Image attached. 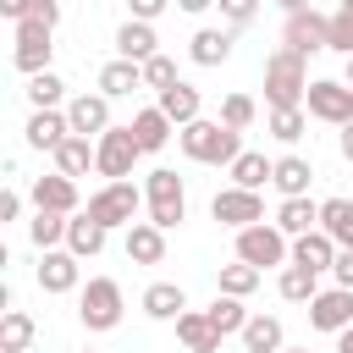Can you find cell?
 Segmentation results:
<instances>
[{"label": "cell", "instance_id": "2e32d148", "mask_svg": "<svg viewBox=\"0 0 353 353\" xmlns=\"http://www.w3.org/2000/svg\"><path fill=\"white\" fill-rule=\"evenodd\" d=\"M66 121H72V132H83V138H99L105 127H116L110 121V94H72L66 99Z\"/></svg>", "mask_w": 353, "mask_h": 353}, {"label": "cell", "instance_id": "74e56055", "mask_svg": "<svg viewBox=\"0 0 353 353\" xmlns=\"http://www.w3.org/2000/svg\"><path fill=\"white\" fill-rule=\"evenodd\" d=\"M204 314L215 320V331H221V336H237V331L248 325V309H243V298H232V292H215V303H210Z\"/></svg>", "mask_w": 353, "mask_h": 353}, {"label": "cell", "instance_id": "c3c4849f", "mask_svg": "<svg viewBox=\"0 0 353 353\" xmlns=\"http://www.w3.org/2000/svg\"><path fill=\"white\" fill-rule=\"evenodd\" d=\"M28 11H33V0H0V17H6V22H22Z\"/></svg>", "mask_w": 353, "mask_h": 353}, {"label": "cell", "instance_id": "4dcf8cb0", "mask_svg": "<svg viewBox=\"0 0 353 353\" xmlns=\"http://www.w3.org/2000/svg\"><path fill=\"white\" fill-rule=\"evenodd\" d=\"M33 336H39V325H33V314L11 303V309L0 314V353H28V347H33Z\"/></svg>", "mask_w": 353, "mask_h": 353}, {"label": "cell", "instance_id": "60d3db41", "mask_svg": "<svg viewBox=\"0 0 353 353\" xmlns=\"http://www.w3.org/2000/svg\"><path fill=\"white\" fill-rule=\"evenodd\" d=\"M331 50L353 55V0H336V11H331Z\"/></svg>", "mask_w": 353, "mask_h": 353}, {"label": "cell", "instance_id": "9f6ffc18", "mask_svg": "<svg viewBox=\"0 0 353 353\" xmlns=\"http://www.w3.org/2000/svg\"><path fill=\"white\" fill-rule=\"evenodd\" d=\"M83 353H94V347H83Z\"/></svg>", "mask_w": 353, "mask_h": 353}, {"label": "cell", "instance_id": "7c38bea8", "mask_svg": "<svg viewBox=\"0 0 353 353\" xmlns=\"http://www.w3.org/2000/svg\"><path fill=\"white\" fill-rule=\"evenodd\" d=\"M33 276H39V292L61 298V292H77V287H83V259H77L72 248H44Z\"/></svg>", "mask_w": 353, "mask_h": 353}, {"label": "cell", "instance_id": "d6986e66", "mask_svg": "<svg viewBox=\"0 0 353 353\" xmlns=\"http://www.w3.org/2000/svg\"><path fill=\"white\" fill-rule=\"evenodd\" d=\"M121 248H127V259H132V265H160V259H165V226H154V221L143 215V221H132V226H127Z\"/></svg>", "mask_w": 353, "mask_h": 353}, {"label": "cell", "instance_id": "4fadbf2b", "mask_svg": "<svg viewBox=\"0 0 353 353\" xmlns=\"http://www.w3.org/2000/svg\"><path fill=\"white\" fill-rule=\"evenodd\" d=\"M28 204H33V210H61V215H77V210H83L77 176H66V171L33 176V188H28Z\"/></svg>", "mask_w": 353, "mask_h": 353}, {"label": "cell", "instance_id": "7a4b0ae2", "mask_svg": "<svg viewBox=\"0 0 353 353\" xmlns=\"http://www.w3.org/2000/svg\"><path fill=\"white\" fill-rule=\"evenodd\" d=\"M309 55H298V50H270L265 55V105L270 110H287V105H303V94H309V66H303Z\"/></svg>", "mask_w": 353, "mask_h": 353}, {"label": "cell", "instance_id": "8992f818", "mask_svg": "<svg viewBox=\"0 0 353 353\" xmlns=\"http://www.w3.org/2000/svg\"><path fill=\"white\" fill-rule=\"evenodd\" d=\"M94 154H99V176L105 182H121V176H132V165L143 160V143H138V132H132V121L127 127H105L99 138H94Z\"/></svg>", "mask_w": 353, "mask_h": 353}, {"label": "cell", "instance_id": "7bdbcfd3", "mask_svg": "<svg viewBox=\"0 0 353 353\" xmlns=\"http://www.w3.org/2000/svg\"><path fill=\"white\" fill-rule=\"evenodd\" d=\"M215 6H221L226 28H248V22L259 17V0H215Z\"/></svg>", "mask_w": 353, "mask_h": 353}, {"label": "cell", "instance_id": "7dc6e473", "mask_svg": "<svg viewBox=\"0 0 353 353\" xmlns=\"http://www.w3.org/2000/svg\"><path fill=\"white\" fill-rule=\"evenodd\" d=\"M0 221H22V193H17V188L0 193Z\"/></svg>", "mask_w": 353, "mask_h": 353}, {"label": "cell", "instance_id": "30bf717a", "mask_svg": "<svg viewBox=\"0 0 353 353\" xmlns=\"http://www.w3.org/2000/svg\"><path fill=\"white\" fill-rule=\"evenodd\" d=\"M281 44L287 50H298V55H320V50H331V17L325 11H292L287 22H281Z\"/></svg>", "mask_w": 353, "mask_h": 353}, {"label": "cell", "instance_id": "4316f807", "mask_svg": "<svg viewBox=\"0 0 353 353\" xmlns=\"http://www.w3.org/2000/svg\"><path fill=\"white\" fill-rule=\"evenodd\" d=\"M232 55V28H199L188 39V61L193 66H221Z\"/></svg>", "mask_w": 353, "mask_h": 353}, {"label": "cell", "instance_id": "83f0119b", "mask_svg": "<svg viewBox=\"0 0 353 353\" xmlns=\"http://www.w3.org/2000/svg\"><path fill=\"white\" fill-rule=\"evenodd\" d=\"M309 182H314V165H309L303 154H281V160H276V171H270V188H276L281 199L309 193Z\"/></svg>", "mask_w": 353, "mask_h": 353}, {"label": "cell", "instance_id": "e575fe53", "mask_svg": "<svg viewBox=\"0 0 353 353\" xmlns=\"http://www.w3.org/2000/svg\"><path fill=\"white\" fill-rule=\"evenodd\" d=\"M259 265H248V259H232V265H221L215 270V292H232V298H248L254 287H259Z\"/></svg>", "mask_w": 353, "mask_h": 353}, {"label": "cell", "instance_id": "b9f144b4", "mask_svg": "<svg viewBox=\"0 0 353 353\" xmlns=\"http://www.w3.org/2000/svg\"><path fill=\"white\" fill-rule=\"evenodd\" d=\"M171 83H176V61H171V55H149V61H143V88L160 94V88H171Z\"/></svg>", "mask_w": 353, "mask_h": 353}, {"label": "cell", "instance_id": "603a6c76", "mask_svg": "<svg viewBox=\"0 0 353 353\" xmlns=\"http://www.w3.org/2000/svg\"><path fill=\"white\" fill-rule=\"evenodd\" d=\"M132 132H138V143H143V154H160L165 143H171V132H176V121L160 110V105H143V110H132Z\"/></svg>", "mask_w": 353, "mask_h": 353}, {"label": "cell", "instance_id": "11a10c76", "mask_svg": "<svg viewBox=\"0 0 353 353\" xmlns=\"http://www.w3.org/2000/svg\"><path fill=\"white\" fill-rule=\"evenodd\" d=\"M281 353H309V347H281Z\"/></svg>", "mask_w": 353, "mask_h": 353}, {"label": "cell", "instance_id": "db71d44e", "mask_svg": "<svg viewBox=\"0 0 353 353\" xmlns=\"http://www.w3.org/2000/svg\"><path fill=\"white\" fill-rule=\"evenodd\" d=\"M342 83H347V88H353V55H347V72H342Z\"/></svg>", "mask_w": 353, "mask_h": 353}, {"label": "cell", "instance_id": "f546056e", "mask_svg": "<svg viewBox=\"0 0 353 353\" xmlns=\"http://www.w3.org/2000/svg\"><path fill=\"white\" fill-rule=\"evenodd\" d=\"M276 226H281L287 237H303V232H314V226H320V204H314L309 193H298V199H281V210H276Z\"/></svg>", "mask_w": 353, "mask_h": 353}, {"label": "cell", "instance_id": "f6af8a7d", "mask_svg": "<svg viewBox=\"0 0 353 353\" xmlns=\"http://www.w3.org/2000/svg\"><path fill=\"white\" fill-rule=\"evenodd\" d=\"M165 6H176V0H127V11H132L138 22H154V17L165 11Z\"/></svg>", "mask_w": 353, "mask_h": 353}, {"label": "cell", "instance_id": "52a82bcc", "mask_svg": "<svg viewBox=\"0 0 353 353\" xmlns=\"http://www.w3.org/2000/svg\"><path fill=\"white\" fill-rule=\"evenodd\" d=\"M237 259H248V265H259V270H276V265L292 259V237H287L276 221H254V226L237 232Z\"/></svg>", "mask_w": 353, "mask_h": 353}, {"label": "cell", "instance_id": "816d5d0a", "mask_svg": "<svg viewBox=\"0 0 353 353\" xmlns=\"http://www.w3.org/2000/svg\"><path fill=\"white\" fill-rule=\"evenodd\" d=\"M336 353H353V325H342V331H336Z\"/></svg>", "mask_w": 353, "mask_h": 353}, {"label": "cell", "instance_id": "d4e9b609", "mask_svg": "<svg viewBox=\"0 0 353 353\" xmlns=\"http://www.w3.org/2000/svg\"><path fill=\"white\" fill-rule=\"evenodd\" d=\"M138 303H143L149 320H176V314L188 309V292H182V281H149Z\"/></svg>", "mask_w": 353, "mask_h": 353}, {"label": "cell", "instance_id": "3957f363", "mask_svg": "<svg viewBox=\"0 0 353 353\" xmlns=\"http://www.w3.org/2000/svg\"><path fill=\"white\" fill-rule=\"evenodd\" d=\"M121 314H127V292H121L116 276H88V281L77 287V320H83L88 331H116Z\"/></svg>", "mask_w": 353, "mask_h": 353}, {"label": "cell", "instance_id": "d6a6232c", "mask_svg": "<svg viewBox=\"0 0 353 353\" xmlns=\"http://www.w3.org/2000/svg\"><path fill=\"white\" fill-rule=\"evenodd\" d=\"M276 292H281V303H309V298L320 292V270H309V265H281Z\"/></svg>", "mask_w": 353, "mask_h": 353}, {"label": "cell", "instance_id": "1f68e13d", "mask_svg": "<svg viewBox=\"0 0 353 353\" xmlns=\"http://www.w3.org/2000/svg\"><path fill=\"white\" fill-rule=\"evenodd\" d=\"M66 226H72V215H61V210H33L28 237H33L39 254H44V248H66Z\"/></svg>", "mask_w": 353, "mask_h": 353}, {"label": "cell", "instance_id": "5bb4252c", "mask_svg": "<svg viewBox=\"0 0 353 353\" xmlns=\"http://www.w3.org/2000/svg\"><path fill=\"white\" fill-rule=\"evenodd\" d=\"M309 325L314 331H342V325H353V287H320L314 298H309Z\"/></svg>", "mask_w": 353, "mask_h": 353}, {"label": "cell", "instance_id": "ee69618b", "mask_svg": "<svg viewBox=\"0 0 353 353\" xmlns=\"http://www.w3.org/2000/svg\"><path fill=\"white\" fill-rule=\"evenodd\" d=\"M33 22H44V28H61V0H33V11H28Z\"/></svg>", "mask_w": 353, "mask_h": 353}, {"label": "cell", "instance_id": "44dd1931", "mask_svg": "<svg viewBox=\"0 0 353 353\" xmlns=\"http://www.w3.org/2000/svg\"><path fill=\"white\" fill-rule=\"evenodd\" d=\"M116 55H127V61H149V55H160V33H154V22L127 17V22L116 28Z\"/></svg>", "mask_w": 353, "mask_h": 353}, {"label": "cell", "instance_id": "ab89813d", "mask_svg": "<svg viewBox=\"0 0 353 353\" xmlns=\"http://www.w3.org/2000/svg\"><path fill=\"white\" fill-rule=\"evenodd\" d=\"M221 121L237 127V132H248V127L259 121V105H254L248 94H226V99H221Z\"/></svg>", "mask_w": 353, "mask_h": 353}, {"label": "cell", "instance_id": "6da1fadb", "mask_svg": "<svg viewBox=\"0 0 353 353\" xmlns=\"http://www.w3.org/2000/svg\"><path fill=\"white\" fill-rule=\"evenodd\" d=\"M176 143H182V154H188L193 165H232V160L243 154V132L226 127L221 116H215V121L199 116V121L176 127Z\"/></svg>", "mask_w": 353, "mask_h": 353}, {"label": "cell", "instance_id": "ffe728a7", "mask_svg": "<svg viewBox=\"0 0 353 353\" xmlns=\"http://www.w3.org/2000/svg\"><path fill=\"white\" fill-rule=\"evenodd\" d=\"M105 243H110V226H99L88 210H77V215H72V226H66V248H72L77 259H99V254H105Z\"/></svg>", "mask_w": 353, "mask_h": 353}, {"label": "cell", "instance_id": "bcb514c9", "mask_svg": "<svg viewBox=\"0 0 353 353\" xmlns=\"http://www.w3.org/2000/svg\"><path fill=\"white\" fill-rule=\"evenodd\" d=\"M331 281H336V287H353V248H342V254H336V265H331Z\"/></svg>", "mask_w": 353, "mask_h": 353}, {"label": "cell", "instance_id": "5b68a950", "mask_svg": "<svg viewBox=\"0 0 353 353\" xmlns=\"http://www.w3.org/2000/svg\"><path fill=\"white\" fill-rule=\"evenodd\" d=\"M143 199H149V221L154 226H182L188 221V188H182V176L176 171H165V165H154L149 176H143Z\"/></svg>", "mask_w": 353, "mask_h": 353}, {"label": "cell", "instance_id": "7402d4cb", "mask_svg": "<svg viewBox=\"0 0 353 353\" xmlns=\"http://www.w3.org/2000/svg\"><path fill=\"white\" fill-rule=\"evenodd\" d=\"M154 105H160L176 127H188V121H199V116H204V94H199L193 83H182V77H176L171 88H160V99H154Z\"/></svg>", "mask_w": 353, "mask_h": 353}, {"label": "cell", "instance_id": "ba28073f", "mask_svg": "<svg viewBox=\"0 0 353 353\" xmlns=\"http://www.w3.org/2000/svg\"><path fill=\"white\" fill-rule=\"evenodd\" d=\"M11 28H17V44H11L17 72H22V77L50 72V55H55V28H44V22H33V17H22V22H11Z\"/></svg>", "mask_w": 353, "mask_h": 353}, {"label": "cell", "instance_id": "277c9868", "mask_svg": "<svg viewBox=\"0 0 353 353\" xmlns=\"http://www.w3.org/2000/svg\"><path fill=\"white\" fill-rule=\"evenodd\" d=\"M83 210H88L99 226H110V232L121 226V232H127V226L138 221V210H149V199H143V188H138L132 176H121V182H105V188H94Z\"/></svg>", "mask_w": 353, "mask_h": 353}, {"label": "cell", "instance_id": "f35d334b", "mask_svg": "<svg viewBox=\"0 0 353 353\" xmlns=\"http://www.w3.org/2000/svg\"><path fill=\"white\" fill-rule=\"evenodd\" d=\"M320 226H325L342 248H353V199H325V204H320Z\"/></svg>", "mask_w": 353, "mask_h": 353}, {"label": "cell", "instance_id": "484cf974", "mask_svg": "<svg viewBox=\"0 0 353 353\" xmlns=\"http://www.w3.org/2000/svg\"><path fill=\"white\" fill-rule=\"evenodd\" d=\"M237 336H243V353H281L287 347V331L276 314H248V325Z\"/></svg>", "mask_w": 353, "mask_h": 353}, {"label": "cell", "instance_id": "836d02e7", "mask_svg": "<svg viewBox=\"0 0 353 353\" xmlns=\"http://www.w3.org/2000/svg\"><path fill=\"white\" fill-rule=\"evenodd\" d=\"M22 94H28L33 110H61V105H66V83H61V72H33Z\"/></svg>", "mask_w": 353, "mask_h": 353}, {"label": "cell", "instance_id": "681fc988", "mask_svg": "<svg viewBox=\"0 0 353 353\" xmlns=\"http://www.w3.org/2000/svg\"><path fill=\"white\" fill-rule=\"evenodd\" d=\"M215 0H176V11H188V17H204Z\"/></svg>", "mask_w": 353, "mask_h": 353}, {"label": "cell", "instance_id": "d590c367", "mask_svg": "<svg viewBox=\"0 0 353 353\" xmlns=\"http://www.w3.org/2000/svg\"><path fill=\"white\" fill-rule=\"evenodd\" d=\"M265 127H270V138H276V143H287V149H292V143H298V138L309 132V110H303V105L270 110V116H265Z\"/></svg>", "mask_w": 353, "mask_h": 353}, {"label": "cell", "instance_id": "9c48e42d", "mask_svg": "<svg viewBox=\"0 0 353 353\" xmlns=\"http://www.w3.org/2000/svg\"><path fill=\"white\" fill-rule=\"evenodd\" d=\"M303 110L314 121H325V127H347L353 121V88L342 77H314L309 94H303Z\"/></svg>", "mask_w": 353, "mask_h": 353}, {"label": "cell", "instance_id": "f1b7e54d", "mask_svg": "<svg viewBox=\"0 0 353 353\" xmlns=\"http://www.w3.org/2000/svg\"><path fill=\"white\" fill-rule=\"evenodd\" d=\"M50 160H55V171H66V176H88V171L99 165V154H94V138H83V132H72V138H66V143H61Z\"/></svg>", "mask_w": 353, "mask_h": 353}, {"label": "cell", "instance_id": "9a60e30c", "mask_svg": "<svg viewBox=\"0 0 353 353\" xmlns=\"http://www.w3.org/2000/svg\"><path fill=\"white\" fill-rule=\"evenodd\" d=\"M66 138H72L66 105H61V110H28V127H22V143H28V149H39V154H55Z\"/></svg>", "mask_w": 353, "mask_h": 353}, {"label": "cell", "instance_id": "8fae6325", "mask_svg": "<svg viewBox=\"0 0 353 353\" xmlns=\"http://www.w3.org/2000/svg\"><path fill=\"white\" fill-rule=\"evenodd\" d=\"M210 215L221 221V226H232V232H243V226H254V221H265V199H259V188H221L215 199H210Z\"/></svg>", "mask_w": 353, "mask_h": 353}, {"label": "cell", "instance_id": "f5cc1de1", "mask_svg": "<svg viewBox=\"0 0 353 353\" xmlns=\"http://www.w3.org/2000/svg\"><path fill=\"white\" fill-rule=\"evenodd\" d=\"M281 6V17H292V11H309V0H276Z\"/></svg>", "mask_w": 353, "mask_h": 353}, {"label": "cell", "instance_id": "ac0fdd59", "mask_svg": "<svg viewBox=\"0 0 353 353\" xmlns=\"http://www.w3.org/2000/svg\"><path fill=\"white\" fill-rule=\"evenodd\" d=\"M171 325H176V342H182L188 353H221V342H226V336L215 331V320H210L204 309H182V314H176Z\"/></svg>", "mask_w": 353, "mask_h": 353}, {"label": "cell", "instance_id": "8d00e7d4", "mask_svg": "<svg viewBox=\"0 0 353 353\" xmlns=\"http://www.w3.org/2000/svg\"><path fill=\"white\" fill-rule=\"evenodd\" d=\"M226 171H232V182H237V188H265V182H270V171H276V160H265L259 149H243Z\"/></svg>", "mask_w": 353, "mask_h": 353}, {"label": "cell", "instance_id": "cb8c5ba5", "mask_svg": "<svg viewBox=\"0 0 353 353\" xmlns=\"http://www.w3.org/2000/svg\"><path fill=\"white\" fill-rule=\"evenodd\" d=\"M132 88H143V61H127V55H116V61H105V66H99V94H110V99H127Z\"/></svg>", "mask_w": 353, "mask_h": 353}, {"label": "cell", "instance_id": "e0dca14e", "mask_svg": "<svg viewBox=\"0 0 353 353\" xmlns=\"http://www.w3.org/2000/svg\"><path fill=\"white\" fill-rule=\"evenodd\" d=\"M336 254H342V243L325 232V226H314V232H303V237H292V259L287 265H309V270H320V276H331V265H336Z\"/></svg>", "mask_w": 353, "mask_h": 353}, {"label": "cell", "instance_id": "f907efd6", "mask_svg": "<svg viewBox=\"0 0 353 353\" xmlns=\"http://www.w3.org/2000/svg\"><path fill=\"white\" fill-rule=\"evenodd\" d=\"M336 149H342V160H347V165H353V121H347V127H342V138H336Z\"/></svg>", "mask_w": 353, "mask_h": 353}]
</instances>
